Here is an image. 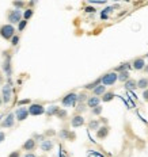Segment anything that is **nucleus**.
<instances>
[{
  "instance_id": "obj_17",
  "label": "nucleus",
  "mask_w": 148,
  "mask_h": 157,
  "mask_svg": "<svg viewBox=\"0 0 148 157\" xmlns=\"http://www.w3.org/2000/svg\"><path fill=\"white\" fill-rule=\"evenodd\" d=\"M113 99H114V92H111V91H106V92L101 96V102H103V103H109Z\"/></svg>"
},
{
  "instance_id": "obj_46",
  "label": "nucleus",
  "mask_w": 148,
  "mask_h": 157,
  "mask_svg": "<svg viewBox=\"0 0 148 157\" xmlns=\"http://www.w3.org/2000/svg\"><path fill=\"white\" fill-rule=\"evenodd\" d=\"M38 157H48L46 155H41V156H38Z\"/></svg>"
},
{
  "instance_id": "obj_9",
  "label": "nucleus",
  "mask_w": 148,
  "mask_h": 157,
  "mask_svg": "<svg viewBox=\"0 0 148 157\" xmlns=\"http://www.w3.org/2000/svg\"><path fill=\"white\" fill-rule=\"evenodd\" d=\"M14 125H15V115H14V113H10L2 121V123H0V126H2L3 129H10V127H14Z\"/></svg>"
},
{
  "instance_id": "obj_40",
  "label": "nucleus",
  "mask_w": 148,
  "mask_h": 157,
  "mask_svg": "<svg viewBox=\"0 0 148 157\" xmlns=\"http://www.w3.org/2000/svg\"><path fill=\"white\" fill-rule=\"evenodd\" d=\"M29 103H30V100H29V99H25V100H21V102H19L21 106H22V104H29Z\"/></svg>"
},
{
  "instance_id": "obj_22",
  "label": "nucleus",
  "mask_w": 148,
  "mask_h": 157,
  "mask_svg": "<svg viewBox=\"0 0 148 157\" xmlns=\"http://www.w3.org/2000/svg\"><path fill=\"white\" fill-rule=\"evenodd\" d=\"M137 83V88H140V90H147L148 88V78L147 77H141V78H139V80L136 81Z\"/></svg>"
},
{
  "instance_id": "obj_27",
  "label": "nucleus",
  "mask_w": 148,
  "mask_h": 157,
  "mask_svg": "<svg viewBox=\"0 0 148 157\" xmlns=\"http://www.w3.org/2000/svg\"><path fill=\"white\" fill-rule=\"evenodd\" d=\"M56 117H57L58 119H61V121L67 119V117H68V111L65 110V109H60V110L57 111V114H56Z\"/></svg>"
},
{
  "instance_id": "obj_24",
  "label": "nucleus",
  "mask_w": 148,
  "mask_h": 157,
  "mask_svg": "<svg viewBox=\"0 0 148 157\" xmlns=\"http://www.w3.org/2000/svg\"><path fill=\"white\" fill-rule=\"evenodd\" d=\"M101 126V122L98 119H91L90 122H88V130H94V132H97L98 129H99Z\"/></svg>"
},
{
  "instance_id": "obj_25",
  "label": "nucleus",
  "mask_w": 148,
  "mask_h": 157,
  "mask_svg": "<svg viewBox=\"0 0 148 157\" xmlns=\"http://www.w3.org/2000/svg\"><path fill=\"white\" fill-rule=\"evenodd\" d=\"M101 84V78H97V80H94L93 83H88L84 86V90H88V91H93L95 87H98Z\"/></svg>"
},
{
  "instance_id": "obj_23",
  "label": "nucleus",
  "mask_w": 148,
  "mask_h": 157,
  "mask_svg": "<svg viewBox=\"0 0 148 157\" xmlns=\"http://www.w3.org/2000/svg\"><path fill=\"white\" fill-rule=\"evenodd\" d=\"M58 136H60V138H62V140H71V138H74V137H75L74 134H71V133H70V130H67V129L60 130Z\"/></svg>"
},
{
  "instance_id": "obj_16",
  "label": "nucleus",
  "mask_w": 148,
  "mask_h": 157,
  "mask_svg": "<svg viewBox=\"0 0 148 157\" xmlns=\"http://www.w3.org/2000/svg\"><path fill=\"white\" fill-rule=\"evenodd\" d=\"M124 87H125V90H128V91H134L137 88V83H136V80H133V78H129L128 81L124 83Z\"/></svg>"
},
{
  "instance_id": "obj_15",
  "label": "nucleus",
  "mask_w": 148,
  "mask_h": 157,
  "mask_svg": "<svg viewBox=\"0 0 148 157\" xmlns=\"http://www.w3.org/2000/svg\"><path fill=\"white\" fill-rule=\"evenodd\" d=\"M86 106L88 107V109H94V107H98V106H101V98H98V96H88V99H87V102H86Z\"/></svg>"
},
{
  "instance_id": "obj_11",
  "label": "nucleus",
  "mask_w": 148,
  "mask_h": 157,
  "mask_svg": "<svg viewBox=\"0 0 148 157\" xmlns=\"http://www.w3.org/2000/svg\"><path fill=\"white\" fill-rule=\"evenodd\" d=\"M95 133H97V138H98V140H105L107 136H109L110 127L107 126V125H101L99 129H98Z\"/></svg>"
},
{
  "instance_id": "obj_13",
  "label": "nucleus",
  "mask_w": 148,
  "mask_h": 157,
  "mask_svg": "<svg viewBox=\"0 0 148 157\" xmlns=\"http://www.w3.org/2000/svg\"><path fill=\"white\" fill-rule=\"evenodd\" d=\"M84 123H86V121H84L83 115L75 114V115L71 118V126L72 127H82V126H84Z\"/></svg>"
},
{
  "instance_id": "obj_31",
  "label": "nucleus",
  "mask_w": 148,
  "mask_h": 157,
  "mask_svg": "<svg viewBox=\"0 0 148 157\" xmlns=\"http://www.w3.org/2000/svg\"><path fill=\"white\" fill-rule=\"evenodd\" d=\"M26 26H27V21H25V19H22L21 22L18 23V31L19 33H22L26 29Z\"/></svg>"
},
{
  "instance_id": "obj_4",
  "label": "nucleus",
  "mask_w": 148,
  "mask_h": 157,
  "mask_svg": "<svg viewBox=\"0 0 148 157\" xmlns=\"http://www.w3.org/2000/svg\"><path fill=\"white\" fill-rule=\"evenodd\" d=\"M78 103V94L75 92H68L67 95L61 98V104L64 107H75Z\"/></svg>"
},
{
  "instance_id": "obj_21",
  "label": "nucleus",
  "mask_w": 148,
  "mask_h": 157,
  "mask_svg": "<svg viewBox=\"0 0 148 157\" xmlns=\"http://www.w3.org/2000/svg\"><path fill=\"white\" fill-rule=\"evenodd\" d=\"M33 15H34V10L33 8H25L23 10V12H22V18L25 19V21H27L29 22V19H31L33 18Z\"/></svg>"
},
{
  "instance_id": "obj_29",
  "label": "nucleus",
  "mask_w": 148,
  "mask_h": 157,
  "mask_svg": "<svg viewBox=\"0 0 148 157\" xmlns=\"http://www.w3.org/2000/svg\"><path fill=\"white\" fill-rule=\"evenodd\" d=\"M76 109H75V111H76V114H79V115H82V113H84L86 111V104H83V103H78V106H75Z\"/></svg>"
},
{
  "instance_id": "obj_42",
  "label": "nucleus",
  "mask_w": 148,
  "mask_h": 157,
  "mask_svg": "<svg viewBox=\"0 0 148 157\" xmlns=\"http://www.w3.org/2000/svg\"><path fill=\"white\" fill-rule=\"evenodd\" d=\"M3 81H4V76H3V73L0 72V86L3 84Z\"/></svg>"
},
{
  "instance_id": "obj_41",
  "label": "nucleus",
  "mask_w": 148,
  "mask_h": 157,
  "mask_svg": "<svg viewBox=\"0 0 148 157\" xmlns=\"http://www.w3.org/2000/svg\"><path fill=\"white\" fill-rule=\"evenodd\" d=\"M99 122H101V123H103V125H107V119H106V118H101Z\"/></svg>"
},
{
  "instance_id": "obj_47",
  "label": "nucleus",
  "mask_w": 148,
  "mask_h": 157,
  "mask_svg": "<svg viewBox=\"0 0 148 157\" xmlns=\"http://www.w3.org/2000/svg\"><path fill=\"white\" fill-rule=\"evenodd\" d=\"M146 56H147V57H148V53H147V54H146Z\"/></svg>"
},
{
  "instance_id": "obj_20",
  "label": "nucleus",
  "mask_w": 148,
  "mask_h": 157,
  "mask_svg": "<svg viewBox=\"0 0 148 157\" xmlns=\"http://www.w3.org/2000/svg\"><path fill=\"white\" fill-rule=\"evenodd\" d=\"M117 75H118V81H121V83H125V81H128L130 78L129 71H122V72H120V73H117Z\"/></svg>"
},
{
  "instance_id": "obj_38",
  "label": "nucleus",
  "mask_w": 148,
  "mask_h": 157,
  "mask_svg": "<svg viewBox=\"0 0 148 157\" xmlns=\"http://www.w3.org/2000/svg\"><path fill=\"white\" fill-rule=\"evenodd\" d=\"M6 140V133L4 132H0V144Z\"/></svg>"
},
{
  "instance_id": "obj_36",
  "label": "nucleus",
  "mask_w": 148,
  "mask_h": 157,
  "mask_svg": "<svg viewBox=\"0 0 148 157\" xmlns=\"http://www.w3.org/2000/svg\"><path fill=\"white\" fill-rule=\"evenodd\" d=\"M143 98H144V100H146V102H148V88L143 91Z\"/></svg>"
},
{
  "instance_id": "obj_33",
  "label": "nucleus",
  "mask_w": 148,
  "mask_h": 157,
  "mask_svg": "<svg viewBox=\"0 0 148 157\" xmlns=\"http://www.w3.org/2000/svg\"><path fill=\"white\" fill-rule=\"evenodd\" d=\"M19 41H21V37H19V34H15L14 37L11 38V45H12V46H16V45L19 44Z\"/></svg>"
},
{
  "instance_id": "obj_6",
  "label": "nucleus",
  "mask_w": 148,
  "mask_h": 157,
  "mask_svg": "<svg viewBox=\"0 0 148 157\" xmlns=\"http://www.w3.org/2000/svg\"><path fill=\"white\" fill-rule=\"evenodd\" d=\"M22 11L21 10H11V11H8V14H7V21L10 22V25H18L19 22L22 21Z\"/></svg>"
},
{
  "instance_id": "obj_45",
  "label": "nucleus",
  "mask_w": 148,
  "mask_h": 157,
  "mask_svg": "<svg viewBox=\"0 0 148 157\" xmlns=\"http://www.w3.org/2000/svg\"><path fill=\"white\" fill-rule=\"evenodd\" d=\"M2 104H3V100H2V96H0V107H2Z\"/></svg>"
},
{
  "instance_id": "obj_34",
  "label": "nucleus",
  "mask_w": 148,
  "mask_h": 157,
  "mask_svg": "<svg viewBox=\"0 0 148 157\" xmlns=\"http://www.w3.org/2000/svg\"><path fill=\"white\" fill-rule=\"evenodd\" d=\"M7 157H22V153H21V150L19 149H16V150H14V152L10 153Z\"/></svg>"
},
{
  "instance_id": "obj_14",
  "label": "nucleus",
  "mask_w": 148,
  "mask_h": 157,
  "mask_svg": "<svg viewBox=\"0 0 148 157\" xmlns=\"http://www.w3.org/2000/svg\"><path fill=\"white\" fill-rule=\"evenodd\" d=\"M39 148H41L42 152L48 153V152H50V150L54 148V142L52 141L50 138H45L44 141H42L41 144H39Z\"/></svg>"
},
{
  "instance_id": "obj_43",
  "label": "nucleus",
  "mask_w": 148,
  "mask_h": 157,
  "mask_svg": "<svg viewBox=\"0 0 148 157\" xmlns=\"http://www.w3.org/2000/svg\"><path fill=\"white\" fill-rule=\"evenodd\" d=\"M95 11V8H91V7H87L86 8V12H94Z\"/></svg>"
},
{
  "instance_id": "obj_30",
  "label": "nucleus",
  "mask_w": 148,
  "mask_h": 157,
  "mask_svg": "<svg viewBox=\"0 0 148 157\" xmlns=\"http://www.w3.org/2000/svg\"><path fill=\"white\" fill-rule=\"evenodd\" d=\"M102 111H103V107L102 106H98V107H94V109H91V114L95 117H99L102 114Z\"/></svg>"
},
{
  "instance_id": "obj_28",
  "label": "nucleus",
  "mask_w": 148,
  "mask_h": 157,
  "mask_svg": "<svg viewBox=\"0 0 148 157\" xmlns=\"http://www.w3.org/2000/svg\"><path fill=\"white\" fill-rule=\"evenodd\" d=\"M12 6L15 7V10H21V11H22V10L26 8V6H27V4H26L25 2H12Z\"/></svg>"
},
{
  "instance_id": "obj_26",
  "label": "nucleus",
  "mask_w": 148,
  "mask_h": 157,
  "mask_svg": "<svg viewBox=\"0 0 148 157\" xmlns=\"http://www.w3.org/2000/svg\"><path fill=\"white\" fill-rule=\"evenodd\" d=\"M88 99V94L86 92V91H83V92H79L78 94V103H86Z\"/></svg>"
},
{
  "instance_id": "obj_1",
  "label": "nucleus",
  "mask_w": 148,
  "mask_h": 157,
  "mask_svg": "<svg viewBox=\"0 0 148 157\" xmlns=\"http://www.w3.org/2000/svg\"><path fill=\"white\" fill-rule=\"evenodd\" d=\"M15 34H16V30L12 25L7 23V25L0 26V37L3 39H6V41H11V38L14 37Z\"/></svg>"
},
{
  "instance_id": "obj_8",
  "label": "nucleus",
  "mask_w": 148,
  "mask_h": 157,
  "mask_svg": "<svg viewBox=\"0 0 148 157\" xmlns=\"http://www.w3.org/2000/svg\"><path fill=\"white\" fill-rule=\"evenodd\" d=\"M15 115V121H18V122H23L29 118V111H27V107H19V109H16V111L14 113Z\"/></svg>"
},
{
  "instance_id": "obj_10",
  "label": "nucleus",
  "mask_w": 148,
  "mask_h": 157,
  "mask_svg": "<svg viewBox=\"0 0 148 157\" xmlns=\"http://www.w3.org/2000/svg\"><path fill=\"white\" fill-rule=\"evenodd\" d=\"M35 148H37V141H35L34 138H29L23 142V145H22V149L25 150V152L30 153V152H34Z\"/></svg>"
},
{
  "instance_id": "obj_39",
  "label": "nucleus",
  "mask_w": 148,
  "mask_h": 157,
  "mask_svg": "<svg viewBox=\"0 0 148 157\" xmlns=\"http://www.w3.org/2000/svg\"><path fill=\"white\" fill-rule=\"evenodd\" d=\"M23 157H38L35 153H33V152H30V153H26V155L23 156Z\"/></svg>"
},
{
  "instance_id": "obj_7",
  "label": "nucleus",
  "mask_w": 148,
  "mask_h": 157,
  "mask_svg": "<svg viewBox=\"0 0 148 157\" xmlns=\"http://www.w3.org/2000/svg\"><path fill=\"white\" fill-rule=\"evenodd\" d=\"M3 71L6 72L8 78H11L12 73V67H11V56H10V50L4 52V63H3Z\"/></svg>"
},
{
  "instance_id": "obj_35",
  "label": "nucleus",
  "mask_w": 148,
  "mask_h": 157,
  "mask_svg": "<svg viewBox=\"0 0 148 157\" xmlns=\"http://www.w3.org/2000/svg\"><path fill=\"white\" fill-rule=\"evenodd\" d=\"M33 138H34L35 140V141H44V140H45V136H44V134H34V137H33Z\"/></svg>"
},
{
  "instance_id": "obj_37",
  "label": "nucleus",
  "mask_w": 148,
  "mask_h": 157,
  "mask_svg": "<svg viewBox=\"0 0 148 157\" xmlns=\"http://www.w3.org/2000/svg\"><path fill=\"white\" fill-rule=\"evenodd\" d=\"M53 134H56V133L53 132V130H48V132H45L44 136H45V138H46V137H49V136H53Z\"/></svg>"
},
{
  "instance_id": "obj_32",
  "label": "nucleus",
  "mask_w": 148,
  "mask_h": 157,
  "mask_svg": "<svg viewBox=\"0 0 148 157\" xmlns=\"http://www.w3.org/2000/svg\"><path fill=\"white\" fill-rule=\"evenodd\" d=\"M111 10H113L111 7L103 10V11H102V14H101V18L102 19H107V18H109V12H111Z\"/></svg>"
},
{
  "instance_id": "obj_44",
  "label": "nucleus",
  "mask_w": 148,
  "mask_h": 157,
  "mask_svg": "<svg viewBox=\"0 0 148 157\" xmlns=\"http://www.w3.org/2000/svg\"><path fill=\"white\" fill-rule=\"evenodd\" d=\"M144 72H146V73H148V65H146V67H144V69H143Z\"/></svg>"
},
{
  "instance_id": "obj_2",
  "label": "nucleus",
  "mask_w": 148,
  "mask_h": 157,
  "mask_svg": "<svg viewBox=\"0 0 148 157\" xmlns=\"http://www.w3.org/2000/svg\"><path fill=\"white\" fill-rule=\"evenodd\" d=\"M101 78V84L105 87H109V86H114V84L118 81V75L116 73V72H107V73L102 75V76L99 77Z\"/></svg>"
},
{
  "instance_id": "obj_18",
  "label": "nucleus",
  "mask_w": 148,
  "mask_h": 157,
  "mask_svg": "<svg viewBox=\"0 0 148 157\" xmlns=\"http://www.w3.org/2000/svg\"><path fill=\"white\" fill-rule=\"evenodd\" d=\"M105 92H106V87L102 86V84H99V86L95 87L94 90H93V96H98V98H101Z\"/></svg>"
},
{
  "instance_id": "obj_3",
  "label": "nucleus",
  "mask_w": 148,
  "mask_h": 157,
  "mask_svg": "<svg viewBox=\"0 0 148 157\" xmlns=\"http://www.w3.org/2000/svg\"><path fill=\"white\" fill-rule=\"evenodd\" d=\"M2 100L4 104H8L12 99V87H11V78H8V84H4L2 88Z\"/></svg>"
},
{
  "instance_id": "obj_5",
  "label": "nucleus",
  "mask_w": 148,
  "mask_h": 157,
  "mask_svg": "<svg viewBox=\"0 0 148 157\" xmlns=\"http://www.w3.org/2000/svg\"><path fill=\"white\" fill-rule=\"evenodd\" d=\"M45 107L44 104L41 103H30V106L27 107V111H29V115H33V117H39V115H44L45 114Z\"/></svg>"
},
{
  "instance_id": "obj_12",
  "label": "nucleus",
  "mask_w": 148,
  "mask_h": 157,
  "mask_svg": "<svg viewBox=\"0 0 148 157\" xmlns=\"http://www.w3.org/2000/svg\"><path fill=\"white\" fill-rule=\"evenodd\" d=\"M146 65H147V64H146V60H144L143 57H137V58H134L132 63H130V67H132L134 71H143Z\"/></svg>"
},
{
  "instance_id": "obj_19",
  "label": "nucleus",
  "mask_w": 148,
  "mask_h": 157,
  "mask_svg": "<svg viewBox=\"0 0 148 157\" xmlns=\"http://www.w3.org/2000/svg\"><path fill=\"white\" fill-rule=\"evenodd\" d=\"M60 110V107L58 106H49L46 110H45V114H46L48 117H56V114H57V111Z\"/></svg>"
}]
</instances>
